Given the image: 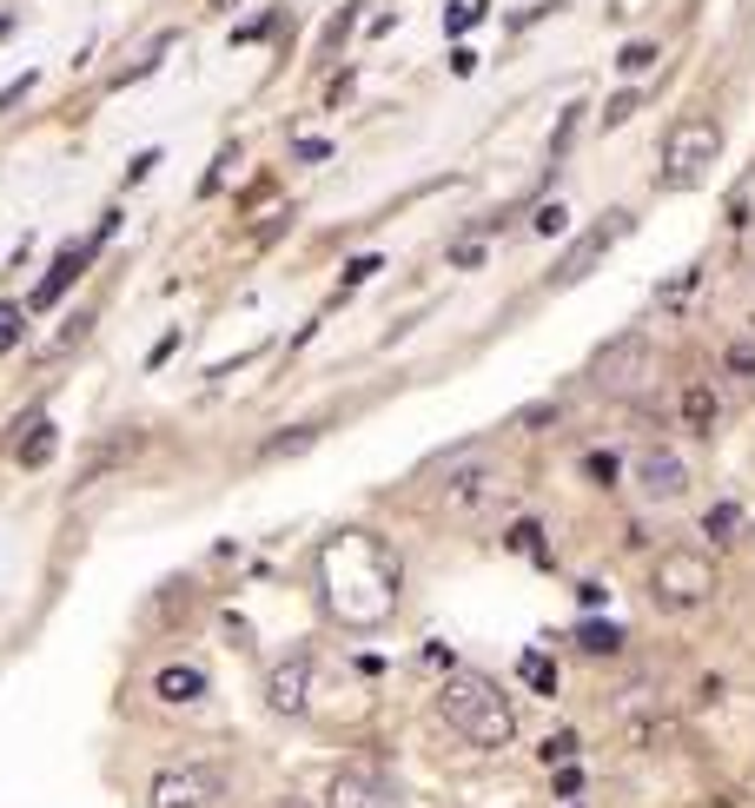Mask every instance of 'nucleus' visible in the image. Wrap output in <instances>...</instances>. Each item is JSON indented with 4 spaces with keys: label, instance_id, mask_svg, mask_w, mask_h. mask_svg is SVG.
<instances>
[{
    "label": "nucleus",
    "instance_id": "f257e3e1",
    "mask_svg": "<svg viewBox=\"0 0 755 808\" xmlns=\"http://www.w3.org/2000/svg\"><path fill=\"white\" fill-rule=\"evenodd\" d=\"M438 716H444V730L464 736L471 749H504V743L517 736L511 696H504L491 676H478V670H451V676L438 683Z\"/></svg>",
    "mask_w": 755,
    "mask_h": 808
},
{
    "label": "nucleus",
    "instance_id": "f03ea898",
    "mask_svg": "<svg viewBox=\"0 0 755 808\" xmlns=\"http://www.w3.org/2000/svg\"><path fill=\"white\" fill-rule=\"evenodd\" d=\"M650 597L663 610H696V604L716 597V564L703 550H663L657 570H650Z\"/></svg>",
    "mask_w": 755,
    "mask_h": 808
},
{
    "label": "nucleus",
    "instance_id": "7ed1b4c3",
    "mask_svg": "<svg viewBox=\"0 0 755 808\" xmlns=\"http://www.w3.org/2000/svg\"><path fill=\"white\" fill-rule=\"evenodd\" d=\"M358 590H371V597H378V604L391 610V604H398V557L385 550V557H378V564H371L365 577H352V570L338 564V557H325V604H332V610H338L345 623H358Z\"/></svg>",
    "mask_w": 755,
    "mask_h": 808
},
{
    "label": "nucleus",
    "instance_id": "20e7f679",
    "mask_svg": "<svg viewBox=\"0 0 755 808\" xmlns=\"http://www.w3.org/2000/svg\"><path fill=\"white\" fill-rule=\"evenodd\" d=\"M716 153H723V126L716 119H683L663 146V186H696Z\"/></svg>",
    "mask_w": 755,
    "mask_h": 808
},
{
    "label": "nucleus",
    "instance_id": "39448f33",
    "mask_svg": "<svg viewBox=\"0 0 755 808\" xmlns=\"http://www.w3.org/2000/svg\"><path fill=\"white\" fill-rule=\"evenodd\" d=\"M219 796H226V776L212 763H172L153 776L146 808H219Z\"/></svg>",
    "mask_w": 755,
    "mask_h": 808
},
{
    "label": "nucleus",
    "instance_id": "423d86ee",
    "mask_svg": "<svg viewBox=\"0 0 755 808\" xmlns=\"http://www.w3.org/2000/svg\"><path fill=\"white\" fill-rule=\"evenodd\" d=\"M637 491H643L650 504H677V497L690 491V464H683L677 451H643V458H637Z\"/></svg>",
    "mask_w": 755,
    "mask_h": 808
},
{
    "label": "nucleus",
    "instance_id": "0eeeda50",
    "mask_svg": "<svg viewBox=\"0 0 755 808\" xmlns=\"http://www.w3.org/2000/svg\"><path fill=\"white\" fill-rule=\"evenodd\" d=\"M325 808H398V789L371 769H338L325 789Z\"/></svg>",
    "mask_w": 755,
    "mask_h": 808
},
{
    "label": "nucleus",
    "instance_id": "6e6552de",
    "mask_svg": "<svg viewBox=\"0 0 755 808\" xmlns=\"http://www.w3.org/2000/svg\"><path fill=\"white\" fill-rule=\"evenodd\" d=\"M491 491H497V471H491L484 458H458V464H444V511H478Z\"/></svg>",
    "mask_w": 755,
    "mask_h": 808
},
{
    "label": "nucleus",
    "instance_id": "1a4fd4ad",
    "mask_svg": "<svg viewBox=\"0 0 755 808\" xmlns=\"http://www.w3.org/2000/svg\"><path fill=\"white\" fill-rule=\"evenodd\" d=\"M106 232H113V212L99 219V232H93L86 245H66V252L53 259V272H46V279H40V292H33V312H46V305H53V298L66 292V279H80V272H86V259H93V252L106 245Z\"/></svg>",
    "mask_w": 755,
    "mask_h": 808
},
{
    "label": "nucleus",
    "instance_id": "9d476101",
    "mask_svg": "<svg viewBox=\"0 0 755 808\" xmlns=\"http://www.w3.org/2000/svg\"><path fill=\"white\" fill-rule=\"evenodd\" d=\"M305 676H312V657L292 650L285 663H272V676H265V703H272L279 716H305Z\"/></svg>",
    "mask_w": 755,
    "mask_h": 808
},
{
    "label": "nucleus",
    "instance_id": "9b49d317",
    "mask_svg": "<svg viewBox=\"0 0 755 808\" xmlns=\"http://www.w3.org/2000/svg\"><path fill=\"white\" fill-rule=\"evenodd\" d=\"M637 365H643V338H637V332H623L617 345H604V351H597V371H590V378H597L604 391H630V385H637Z\"/></svg>",
    "mask_w": 755,
    "mask_h": 808
},
{
    "label": "nucleus",
    "instance_id": "f8f14e48",
    "mask_svg": "<svg viewBox=\"0 0 755 808\" xmlns=\"http://www.w3.org/2000/svg\"><path fill=\"white\" fill-rule=\"evenodd\" d=\"M623 232H630V212H617L610 225H597V232H584V239L570 245V259H564V272H557V285H570V279H584V272H590V265H597V259L610 252V239H623Z\"/></svg>",
    "mask_w": 755,
    "mask_h": 808
},
{
    "label": "nucleus",
    "instance_id": "ddd939ff",
    "mask_svg": "<svg viewBox=\"0 0 755 808\" xmlns=\"http://www.w3.org/2000/svg\"><path fill=\"white\" fill-rule=\"evenodd\" d=\"M153 696H159L166 710H192V703L206 696V670H199V663H166V670L153 676Z\"/></svg>",
    "mask_w": 755,
    "mask_h": 808
},
{
    "label": "nucleus",
    "instance_id": "4468645a",
    "mask_svg": "<svg viewBox=\"0 0 755 808\" xmlns=\"http://www.w3.org/2000/svg\"><path fill=\"white\" fill-rule=\"evenodd\" d=\"M53 444H60L53 418H27V438H20V464H27V471H40V464L53 458Z\"/></svg>",
    "mask_w": 755,
    "mask_h": 808
},
{
    "label": "nucleus",
    "instance_id": "2eb2a0df",
    "mask_svg": "<svg viewBox=\"0 0 755 808\" xmlns=\"http://www.w3.org/2000/svg\"><path fill=\"white\" fill-rule=\"evenodd\" d=\"M683 424H690L696 438H710V431H716V398H710L703 385H690V391H683Z\"/></svg>",
    "mask_w": 755,
    "mask_h": 808
},
{
    "label": "nucleus",
    "instance_id": "dca6fc26",
    "mask_svg": "<svg viewBox=\"0 0 755 808\" xmlns=\"http://www.w3.org/2000/svg\"><path fill=\"white\" fill-rule=\"evenodd\" d=\"M517 676L537 690V696H557V663L544 657V650H524V663H517Z\"/></svg>",
    "mask_w": 755,
    "mask_h": 808
},
{
    "label": "nucleus",
    "instance_id": "f3484780",
    "mask_svg": "<svg viewBox=\"0 0 755 808\" xmlns=\"http://www.w3.org/2000/svg\"><path fill=\"white\" fill-rule=\"evenodd\" d=\"M577 650H590V657H617V650H623V630H617V623H584V630H577Z\"/></svg>",
    "mask_w": 755,
    "mask_h": 808
},
{
    "label": "nucleus",
    "instance_id": "a211bd4d",
    "mask_svg": "<svg viewBox=\"0 0 755 808\" xmlns=\"http://www.w3.org/2000/svg\"><path fill=\"white\" fill-rule=\"evenodd\" d=\"M584 478H590V484H604V491H610V484H617V478H623V458H617V451H590V458H584Z\"/></svg>",
    "mask_w": 755,
    "mask_h": 808
},
{
    "label": "nucleus",
    "instance_id": "6ab92c4d",
    "mask_svg": "<svg viewBox=\"0 0 755 808\" xmlns=\"http://www.w3.org/2000/svg\"><path fill=\"white\" fill-rule=\"evenodd\" d=\"M703 531H710V537L723 544V537H736V531H743V511H736V504H716V511L703 517Z\"/></svg>",
    "mask_w": 755,
    "mask_h": 808
},
{
    "label": "nucleus",
    "instance_id": "aec40b11",
    "mask_svg": "<svg viewBox=\"0 0 755 808\" xmlns=\"http://www.w3.org/2000/svg\"><path fill=\"white\" fill-rule=\"evenodd\" d=\"M537 756H544V769H550V763H570V756H577V736H570V730H557V736H544V749H537Z\"/></svg>",
    "mask_w": 755,
    "mask_h": 808
},
{
    "label": "nucleus",
    "instance_id": "412c9836",
    "mask_svg": "<svg viewBox=\"0 0 755 808\" xmlns=\"http://www.w3.org/2000/svg\"><path fill=\"white\" fill-rule=\"evenodd\" d=\"M723 365H730L736 378H755V345H749V338H736V345L723 351Z\"/></svg>",
    "mask_w": 755,
    "mask_h": 808
},
{
    "label": "nucleus",
    "instance_id": "4be33fe9",
    "mask_svg": "<svg viewBox=\"0 0 755 808\" xmlns=\"http://www.w3.org/2000/svg\"><path fill=\"white\" fill-rule=\"evenodd\" d=\"M312 438H318V424H305V431H292V438H272V444H265V458H285V451H305Z\"/></svg>",
    "mask_w": 755,
    "mask_h": 808
},
{
    "label": "nucleus",
    "instance_id": "5701e85b",
    "mask_svg": "<svg viewBox=\"0 0 755 808\" xmlns=\"http://www.w3.org/2000/svg\"><path fill=\"white\" fill-rule=\"evenodd\" d=\"M20 332H27V312H20V305H0V351H7Z\"/></svg>",
    "mask_w": 755,
    "mask_h": 808
},
{
    "label": "nucleus",
    "instance_id": "b1692460",
    "mask_svg": "<svg viewBox=\"0 0 755 808\" xmlns=\"http://www.w3.org/2000/svg\"><path fill=\"white\" fill-rule=\"evenodd\" d=\"M643 66H657V46H650V40L623 46V73H643Z\"/></svg>",
    "mask_w": 755,
    "mask_h": 808
},
{
    "label": "nucleus",
    "instance_id": "393cba45",
    "mask_svg": "<svg viewBox=\"0 0 755 808\" xmlns=\"http://www.w3.org/2000/svg\"><path fill=\"white\" fill-rule=\"evenodd\" d=\"M378 265H385V259H378V252H358V259H352V265H345V285H365V279H371V272H378Z\"/></svg>",
    "mask_w": 755,
    "mask_h": 808
},
{
    "label": "nucleus",
    "instance_id": "a878e982",
    "mask_svg": "<svg viewBox=\"0 0 755 808\" xmlns=\"http://www.w3.org/2000/svg\"><path fill=\"white\" fill-rule=\"evenodd\" d=\"M292 153H298V159H305V166H325V159H332V146H325V139H298V146H292Z\"/></svg>",
    "mask_w": 755,
    "mask_h": 808
},
{
    "label": "nucleus",
    "instance_id": "bb28decb",
    "mask_svg": "<svg viewBox=\"0 0 755 808\" xmlns=\"http://www.w3.org/2000/svg\"><path fill=\"white\" fill-rule=\"evenodd\" d=\"M557 796H564V802L584 796V776H577V769H557Z\"/></svg>",
    "mask_w": 755,
    "mask_h": 808
},
{
    "label": "nucleus",
    "instance_id": "cd10ccee",
    "mask_svg": "<svg viewBox=\"0 0 755 808\" xmlns=\"http://www.w3.org/2000/svg\"><path fill=\"white\" fill-rule=\"evenodd\" d=\"M537 232H564V206H544L537 212Z\"/></svg>",
    "mask_w": 755,
    "mask_h": 808
},
{
    "label": "nucleus",
    "instance_id": "c85d7f7f",
    "mask_svg": "<svg viewBox=\"0 0 755 808\" xmlns=\"http://www.w3.org/2000/svg\"><path fill=\"white\" fill-rule=\"evenodd\" d=\"M27 86H33V73H20V80H7V86H0V106H13V99H20Z\"/></svg>",
    "mask_w": 755,
    "mask_h": 808
}]
</instances>
